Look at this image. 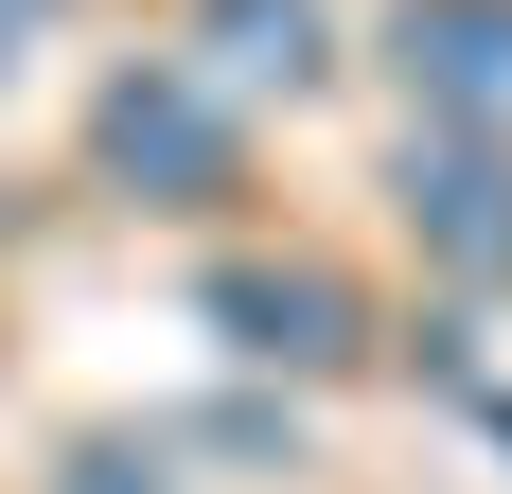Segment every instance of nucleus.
Returning <instances> with one entry per match:
<instances>
[{
    "mask_svg": "<svg viewBox=\"0 0 512 494\" xmlns=\"http://www.w3.org/2000/svg\"><path fill=\"white\" fill-rule=\"evenodd\" d=\"M106 177H124V195H230V106L195 89V53H142V71H124V89H106Z\"/></svg>",
    "mask_w": 512,
    "mask_h": 494,
    "instance_id": "obj_1",
    "label": "nucleus"
},
{
    "mask_svg": "<svg viewBox=\"0 0 512 494\" xmlns=\"http://www.w3.org/2000/svg\"><path fill=\"white\" fill-rule=\"evenodd\" d=\"M53 494H159V459H124V442H89V459H71Z\"/></svg>",
    "mask_w": 512,
    "mask_h": 494,
    "instance_id": "obj_6",
    "label": "nucleus"
},
{
    "mask_svg": "<svg viewBox=\"0 0 512 494\" xmlns=\"http://www.w3.org/2000/svg\"><path fill=\"white\" fill-rule=\"evenodd\" d=\"M389 53H407L424 142H495V159H512V0H407Z\"/></svg>",
    "mask_w": 512,
    "mask_h": 494,
    "instance_id": "obj_2",
    "label": "nucleus"
},
{
    "mask_svg": "<svg viewBox=\"0 0 512 494\" xmlns=\"http://www.w3.org/2000/svg\"><path fill=\"white\" fill-rule=\"evenodd\" d=\"M18 18H36V0H0V89H18Z\"/></svg>",
    "mask_w": 512,
    "mask_h": 494,
    "instance_id": "obj_7",
    "label": "nucleus"
},
{
    "mask_svg": "<svg viewBox=\"0 0 512 494\" xmlns=\"http://www.w3.org/2000/svg\"><path fill=\"white\" fill-rule=\"evenodd\" d=\"M212 336L265 371H336L354 353V283L336 265H212Z\"/></svg>",
    "mask_w": 512,
    "mask_h": 494,
    "instance_id": "obj_3",
    "label": "nucleus"
},
{
    "mask_svg": "<svg viewBox=\"0 0 512 494\" xmlns=\"http://www.w3.org/2000/svg\"><path fill=\"white\" fill-rule=\"evenodd\" d=\"M195 89H212V106L318 89V0H195Z\"/></svg>",
    "mask_w": 512,
    "mask_h": 494,
    "instance_id": "obj_5",
    "label": "nucleus"
},
{
    "mask_svg": "<svg viewBox=\"0 0 512 494\" xmlns=\"http://www.w3.org/2000/svg\"><path fill=\"white\" fill-rule=\"evenodd\" d=\"M407 230L460 265V283H512V159L495 142H424L407 124Z\"/></svg>",
    "mask_w": 512,
    "mask_h": 494,
    "instance_id": "obj_4",
    "label": "nucleus"
}]
</instances>
